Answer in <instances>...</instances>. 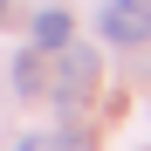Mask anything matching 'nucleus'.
<instances>
[{"instance_id":"1","label":"nucleus","mask_w":151,"mask_h":151,"mask_svg":"<svg viewBox=\"0 0 151 151\" xmlns=\"http://www.w3.org/2000/svg\"><path fill=\"white\" fill-rule=\"evenodd\" d=\"M96 28H103V41H117V48L151 41V0H103V7H96Z\"/></svg>"},{"instance_id":"2","label":"nucleus","mask_w":151,"mask_h":151,"mask_svg":"<svg viewBox=\"0 0 151 151\" xmlns=\"http://www.w3.org/2000/svg\"><path fill=\"white\" fill-rule=\"evenodd\" d=\"M62 55V69H55V103H83V89L96 83V48H55Z\"/></svg>"},{"instance_id":"3","label":"nucleus","mask_w":151,"mask_h":151,"mask_svg":"<svg viewBox=\"0 0 151 151\" xmlns=\"http://www.w3.org/2000/svg\"><path fill=\"white\" fill-rule=\"evenodd\" d=\"M35 48H41V55L69 48V14H62V7H41V14H35Z\"/></svg>"},{"instance_id":"4","label":"nucleus","mask_w":151,"mask_h":151,"mask_svg":"<svg viewBox=\"0 0 151 151\" xmlns=\"http://www.w3.org/2000/svg\"><path fill=\"white\" fill-rule=\"evenodd\" d=\"M14 89H21V96H41V89H48V55H41V48L14 55Z\"/></svg>"},{"instance_id":"5","label":"nucleus","mask_w":151,"mask_h":151,"mask_svg":"<svg viewBox=\"0 0 151 151\" xmlns=\"http://www.w3.org/2000/svg\"><path fill=\"white\" fill-rule=\"evenodd\" d=\"M14 151H48V137H21V144H14Z\"/></svg>"},{"instance_id":"6","label":"nucleus","mask_w":151,"mask_h":151,"mask_svg":"<svg viewBox=\"0 0 151 151\" xmlns=\"http://www.w3.org/2000/svg\"><path fill=\"white\" fill-rule=\"evenodd\" d=\"M0 14H7V0H0Z\"/></svg>"}]
</instances>
